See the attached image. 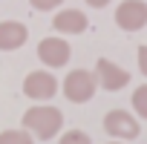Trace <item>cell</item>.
Instances as JSON below:
<instances>
[{"label":"cell","mask_w":147,"mask_h":144,"mask_svg":"<svg viewBox=\"0 0 147 144\" xmlns=\"http://www.w3.org/2000/svg\"><path fill=\"white\" fill-rule=\"evenodd\" d=\"M63 3V0H29V6L35 9V12H52V9H58Z\"/></svg>","instance_id":"4fadbf2b"},{"label":"cell","mask_w":147,"mask_h":144,"mask_svg":"<svg viewBox=\"0 0 147 144\" xmlns=\"http://www.w3.org/2000/svg\"><path fill=\"white\" fill-rule=\"evenodd\" d=\"M61 127H63V115H61L58 107H43L40 104V107H29L23 112V130L38 135L40 141L55 138Z\"/></svg>","instance_id":"6da1fadb"},{"label":"cell","mask_w":147,"mask_h":144,"mask_svg":"<svg viewBox=\"0 0 147 144\" xmlns=\"http://www.w3.org/2000/svg\"><path fill=\"white\" fill-rule=\"evenodd\" d=\"M87 26H90V20L81 9H63L52 20V29L61 35H81V32H87Z\"/></svg>","instance_id":"ba28073f"},{"label":"cell","mask_w":147,"mask_h":144,"mask_svg":"<svg viewBox=\"0 0 147 144\" xmlns=\"http://www.w3.org/2000/svg\"><path fill=\"white\" fill-rule=\"evenodd\" d=\"M69 55H72L69 43H66L63 38H58V35H52V38H43V40L38 43V58H40L46 66H52V69L63 66V63L69 61Z\"/></svg>","instance_id":"8992f818"},{"label":"cell","mask_w":147,"mask_h":144,"mask_svg":"<svg viewBox=\"0 0 147 144\" xmlns=\"http://www.w3.org/2000/svg\"><path fill=\"white\" fill-rule=\"evenodd\" d=\"M55 92H58V81H55V75H49L43 69H35L23 78V95L32 101H49V98H55Z\"/></svg>","instance_id":"3957f363"},{"label":"cell","mask_w":147,"mask_h":144,"mask_svg":"<svg viewBox=\"0 0 147 144\" xmlns=\"http://www.w3.org/2000/svg\"><path fill=\"white\" fill-rule=\"evenodd\" d=\"M113 144H118V141H113Z\"/></svg>","instance_id":"2e32d148"},{"label":"cell","mask_w":147,"mask_h":144,"mask_svg":"<svg viewBox=\"0 0 147 144\" xmlns=\"http://www.w3.org/2000/svg\"><path fill=\"white\" fill-rule=\"evenodd\" d=\"M115 23L124 32H138L147 26V3L144 0H124L115 9Z\"/></svg>","instance_id":"5b68a950"},{"label":"cell","mask_w":147,"mask_h":144,"mask_svg":"<svg viewBox=\"0 0 147 144\" xmlns=\"http://www.w3.org/2000/svg\"><path fill=\"white\" fill-rule=\"evenodd\" d=\"M0 144H35V138L26 130H3L0 133Z\"/></svg>","instance_id":"30bf717a"},{"label":"cell","mask_w":147,"mask_h":144,"mask_svg":"<svg viewBox=\"0 0 147 144\" xmlns=\"http://www.w3.org/2000/svg\"><path fill=\"white\" fill-rule=\"evenodd\" d=\"M110 0H87V6H95V9H104Z\"/></svg>","instance_id":"9a60e30c"},{"label":"cell","mask_w":147,"mask_h":144,"mask_svg":"<svg viewBox=\"0 0 147 144\" xmlns=\"http://www.w3.org/2000/svg\"><path fill=\"white\" fill-rule=\"evenodd\" d=\"M98 89V81L92 72L87 69H72L69 75L63 78V95L72 101V104H87Z\"/></svg>","instance_id":"7a4b0ae2"},{"label":"cell","mask_w":147,"mask_h":144,"mask_svg":"<svg viewBox=\"0 0 147 144\" xmlns=\"http://www.w3.org/2000/svg\"><path fill=\"white\" fill-rule=\"evenodd\" d=\"M104 130H107L110 135H115V138H136V135L141 133L138 121H136L127 110H113V112H107V115H104Z\"/></svg>","instance_id":"52a82bcc"},{"label":"cell","mask_w":147,"mask_h":144,"mask_svg":"<svg viewBox=\"0 0 147 144\" xmlns=\"http://www.w3.org/2000/svg\"><path fill=\"white\" fill-rule=\"evenodd\" d=\"M138 69H141V75L147 78V46H138Z\"/></svg>","instance_id":"5bb4252c"},{"label":"cell","mask_w":147,"mask_h":144,"mask_svg":"<svg viewBox=\"0 0 147 144\" xmlns=\"http://www.w3.org/2000/svg\"><path fill=\"white\" fill-rule=\"evenodd\" d=\"M58 144H92L90 141V135L87 133H81V130H69V133H63L61 135V141Z\"/></svg>","instance_id":"7c38bea8"},{"label":"cell","mask_w":147,"mask_h":144,"mask_svg":"<svg viewBox=\"0 0 147 144\" xmlns=\"http://www.w3.org/2000/svg\"><path fill=\"white\" fill-rule=\"evenodd\" d=\"M29 38V29L18 20H3L0 23V49L3 52H12V49H20Z\"/></svg>","instance_id":"9c48e42d"},{"label":"cell","mask_w":147,"mask_h":144,"mask_svg":"<svg viewBox=\"0 0 147 144\" xmlns=\"http://www.w3.org/2000/svg\"><path fill=\"white\" fill-rule=\"evenodd\" d=\"M133 110H136L141 118H147V84H141V87L133 92Z\"/></svg>","instance_id":"8fae6325"},{"label":"cell","mask_w":147,"mask_h":144,"mask_svg":"<svg viewBox=\"0 0 147 144\" xmlns=\"http://www.w3.org/2000/svg\"><path fill=\"white\" fill-rule=\"evenodd\" d=\"M95 81H98V87H104L107 92H118V89H124L127 84H130V72L127 69H121L118 63H113L110 58H101L98 63H95Z\"/></svg>","instance_id":"277c9868"}]
</instances>
